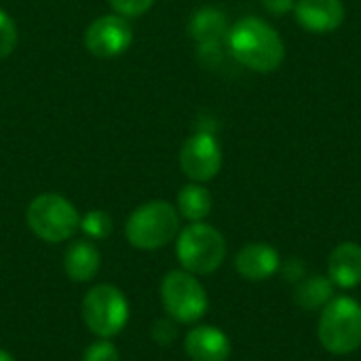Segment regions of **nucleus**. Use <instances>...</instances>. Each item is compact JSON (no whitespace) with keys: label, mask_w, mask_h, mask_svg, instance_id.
<instances>
[{"label":"nucleus","mask_w":361,"mask_h":361,"mask_svg":"<svg viewBox=\"0 0 361 361\" xmlns=\"http://www.w3.org/2000/svg\"><path fill=\"white\" fill-rule=\"evenodd\" d=\"M231 55L252 72H275L286 59V44L279 32L262 17L247 15L235 21L226 34Z\"/></svg>","instance_id":"f257e3e1"},{"label":"nucleus","mask_w":361,"mask_h":361,"mask_svg":"<svg viewBox=\"0 0 361 361\" xmlns=\"http://www.w3.org/2000/svg\"><path fill=\"white\" fill-rule=\"evenodd\" d=\"M317 336L332 355H351L361 347V305L351 296H334L319 315Z\"/></svg>","instance_id":"f03ea898"},{"label":"nucleus","mask_w":361,"mask_h":361,"mask_svg":"<svg viewBox=\"0 0 361 361\" xmlns=\"http://www.w3.org/2000/svg\"><path fill=\"white\" fill-rule=\"evenodd\" d=\"M180 233V214L167 201H148L140 205L125 224L127 241L144 252H154L171 243Z\"/></svg>","instance_id":"7ed1b4c3"},{"label":"nucleus","mask_w":361,"mask_h":361,"mask_svg":"<svg viewBox=\"0 0 361 361\" xmlns=\"http://www.w3.org/2000/svg\"><path fill=\"white\" fill-rule=\"evenodd\" d=\"M176 256L184 271L192 275H212L226 258V241L212 224L190 222L178 233Z\"/></svg>","instance_id":"20e7f679"},{"label":"nucleus","mask_w":361,"mask_h":361,"mask_svg":"<svg viewBox=\"0 0 361 361\" xmlns=\"http://www.w3.org/2000/svg\"><path fill=\"white\" fill-rule=\"evenodd\" d=\"M25 220L30 231L47 243L68 241L80 226L78 209L66 197L55 192H44L32 199L25 212Z\"/></svg>","instance_id":"39448f33"},{"label":"nucleus","mask_w":361,"mask_h":361,"mask_svg":"<svg viewBox=\"0 0 361 361\" xmlns=\"http://www.w3.org/2000/svg\"><path fill=\"white\" fill-rule=\"evenodd\" d=\"M82 322L97 338H114L129 322V302L123 290L110 283L91 288L82 298Z\"/></svg>","instance_id":"423d86ee"},{"label":"nucleus","mask_w":361,"mask_h":361,"mask_svg":"<svg viewBox=\"0 0 361 361\" xmlns=\"http://www.w3.org/2000/svg\"><path fill=\"white\" fill-rule=\"evenodd\" d=\"M163 309L176 324H197L207 313L209 300L203 283L188 271H169L161 283Z\"/></svg>","instance_id":"0eeeda50"},{"label":"nucleus","mask_w":361,"mask_h":361,"mask_svg":"<svg viewBox=\"0 0 361 361\" xmlns=\"http://www.w3.org/2000/svg\"><path fill=\"white\" fill-rule=\"evenodd\" d=\"M180 167L192 182L205 184L214 180L222 169V146L212 131L192 133L180 150Z\"/></svg>","instance_id":"6e6552de"},{"label":"nucleus","mask_w":361,"mask_h":361,"mask_svg":"<svg viewBox=\"0 0 361 361\" xmlns=\"http://www.w3.org/2000/svg\"><path fill=\"white\" fill-rule=\"evenodd\" d=\"M133 42V30L123 15L97 17L85 32V47L95 57H116L123 55Z\"/></svg>","instance_id":"1a4fd4ad"},{"label":"nucleus","mask_w":361,"mask_h":361,"mask_svg":"<svg viewBox=\"0 0 361 361\" xmlns=\"http://www.w3.org/2000/svg\"><path fill=\"white\" fill-rule=\"evenodd\" d=\"M292 13L296 23L311 34L336 32L347 17L343 0H296Z\"/></svg>","instance_id":"9d476101"},{"label":"nucleus","mask_w":361,"mask_h":361,"mask_svg":"<svg viewBox=\"0 0 361 361\" xmlns=\"http://www.w3.org/2000/svg\"><path fill=\"white\" fill-rule=\"evenodd\" d=\"M184 351L192 361H226L231 357V338L216 326H195L184 341Z\"/></svg>","instance_id":"9b49d317"},{"label":"nucleus","mask_w":361,"mask_h":361,"mask_svg":"<svg viewBox=\"0 0 361 361\" xmlns=\"http://www.w3.org/2000/svg\"><path fill=\"white\" fill-rule=\"evenodd\" d=\"M281 267L279 252L269 243H247L235 258L237 273L247 281H264Z\"/></svg>","instance_id":"f8f14e48"},{"label":"nucleus","mask_w":361,"mask_h":361,"mask_svg":"<svg viewBox=\"0 0 361 361\" xmlns=\"http://www.w3.org/2000/svg\"><path fill=\"white\" fill-rule=\"evenodd\" d=\"M328 277L336 288L353 290L361 283V245L355 241L338 243L328 258Z\"/></svg>","instance_id":"ddd939ff"},{"label":"nucleus","mask_w":361,"mask_h":361,"mask_svg":"<svg viewBox=\"0 0 361 361\" xmlns=\"http://www.w3.org/2000/svg\"><path fill=\"white\" fill-rule=\"evenodd\" d=\"M99 267L102 254L91 241H74L63 254V271L76 283L91 281L99 273Z\"/></svg>","instance_id":"4468645a"},{"label":"nucleus","mask_w":361,"mask_h":361,"mask_svg":"<svg viewBox=\"0 0 361 361\" xmlns=\"http://www.w3.org/2000/svg\"><path fill=\"white\" fill-rule=\"evenodd\" d=\"M228 27L231 25L224 11L216 6H203L195 11L188 21V32L192 40H197V44H218L226 40Z\"/></svg>","instance_id":"2eb2a0df"},{"label":"nucleus","mask_w":361,"mask_h":361,"mask_svg":"<svg viewBox=\"0 0 361 361\" xmlns=\"http://www.w3.org/2000/svg\"><path fill=\"white\" fill-rule=\"evenodd\" d=\"M334 283L328 275H315L300 279L294 292V300L305 311H322L334 298Z\"/></svg>","instance_id":"dca6fc26"},{"label":"nucleus","mask_w":361,"mask_h":361,"mask_svg":"<svg viewBox=\"0 0 361 361\" xmlns=\"http://www.w3.org/2000/svg\"><path fill=\"white\" fill-rule=\"evenodd\" d=\"M212 205H214L212 192L203 184L190 182V184H186L178 192V205H176V209L188 222H203L209 216Z\"/></svg>","instance_id":"f3484780"},{"label":"nucleus","mask_w":361,"mask_h":361,"mask_svg":"<svg viewBox=\"0 0 361 361\" xmlns=\"http://www.w3.org/2000/svg\"><path fill=\"white\" fill-rule=\"evenodd\" d=\"M114 224L110 214L102 212V209H91L85 216H80V226L78 231H82L89 239H106L110 237Z\"/></svg>","instance_id":"a211bd4d"},{"label":"nucleus","mask_w":361,"mask_h":361,"mask_svg":"<svg viewBox=\"0 0 361 361\" xmlns=\"http://www.w3.org/2000/svg\"><path fill=\"white\" fill-rule=\"evenodd\" d=\"M17 25L6 11L0 8V59L8 57L17 47Z\"/></svg>","instance_id":"6ab92c4d"},{"label":"nucleus","mask_w":361,"mask_h":361,"mask_svg":"<svg viewBox=\"0 0 361 361\" xmlns=\"http://www.w3.org/2000/svg\"><path fill=\"white\" fill-rule=\"evenodd\" d=\"M82 361H121L118 349L110 343V338H97L87 347Z\"/></svg>","instance_id":"aec40b11"},{"label":"nucleus","mask_w":361,"mask_h":361,"mask_svg":"<svg viewBox=\"0 0 361 361\" xmlns=\"http://www.w3.org/2000/svg\"><path fill=\"white\" fill-rule=\"evenodd\" d=\"M152 4L154 0H110V6L116 11V15H123V17H140Z\"/></svg>","instance_id":"412c9836"},{"label":"nucleus","mask_w":361,"mask_h":361,"mask_svg":"<svg viewBox=\"0 0 361 361\" xmlns=\"http://www.w3.org/2000/svg\"><path fill=\"white\" fill-rule=\"evenodd\" d=\"M152 338L159 343V345H169L173 338H176V334H178V330H176V322L171 319H157L154 322V326H152Z\"/></svg>","instance_id":"4be33fe9"},{"label":"nucleus","mask_w":361,"mask_h":361,"mask_svg":"<svg viewBox=\"0 0 361 361\" xmlns=\"http://www.w3.org/2000/svg\"><path fill=\"white\" fill-rule=\"evenodd\" d=\"M294 4H296V0H262L264 11L271 13V15H275V17L292 13L294 11Z\"/></svg>","instance_id":"5701e85b"},{"label":"nucleus","mask_w":361,"mask_h":361,"mask_svg":"<svg viewBox=\"0 0 361 361\" xmlns=\"http://www.w3.org/2000/svg\"><path fill=\"white\" fill-rule=\"evenodd\" d=\"M0 361H15L11 357V353H6L4 349H0Z\"/></svg>","instance_id":"b1692460"}]
</instances>
